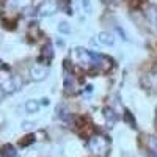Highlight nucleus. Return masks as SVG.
I'll return each mask as SVG.
<instances>
[{
	"instance_id": "nucleus-15",
	"label": "nucleus",
	"mask_w": 157,
	"mask_h": 157,
	"mask_svg": "<svg viewBox=\"0 0 157 157\" xmlns=\"http://www.w3.org/2000/svg\"><path fill=\"white\" fill-rule=\"evenodd\" d=\"M126 121H127V123H130V126H132V127H135V121H134V116L130 115L129 112L126 113Z\"/></svg>"
},
{
	"instance_id": "nucleus-12",
	"label": "nucleus",
	"mask_w": 157,
	"mask_h": 157,
	"mask_svg": "<svg viewBox=\"0 0 157 157\" xmlns=\"http://www.w3.org/2000/svg\"><path fill=\"white\" fill-rule=\"evenodd\" d=\"M38 109H39V104H38V101L30 99V101L25 102V110H27L29 113H35V112H38Z\"/></svg>"
},
{
	"instance_id": "nucleus-11",
	"label": "nucleus",
	"mask_w": 157,
	"mask_h": 157,
	"mask_svg": "<svg viewBox=\"0 0 157 157\" xmlns=\"http://www.w3.org/2000/svg\"><path fill=\"white\" fill-rule=\"evenodd\" d=\"M148 149L154 154L152 157H157V137H148Z\"/></svg>"
},
{
	"instance_id": "nucleus-5",
	"label": "nucleus",
	"mask_w": 157,
	"mask_h": 157,
	"mask_svg": "<svg viewBox=\"0 0 157 157\" xmlns=\"http://www.w3.org/2000/svg\"><path fill=\"white\" fill-rule=\"evenodd\" d=\"M58 10V2L57 0H43L41 5L38 6V14L39 16H52V14H55Z\"/></svg>"
},
{
	"instance_id": "nucleus-18",
	"label": "nucleus",
	"mask_w": 157,
	"mask_h": 157,
	"mask_svg": "<svg viewBox=\"0 0 157 157\" xmlns=\"http://www.w3.org/2000/svg\"><path fill=\"white\" fill-rule=\"evenodd\" d=\"M152 13H154V22H155V27H157V8H154Z\"/></svg>"
},
{
	"instance_id": "nucleus-14",
	"label": "nucleus",
	"mask_w": 157,
	"mask_h": 157,
	"mask_svg": "<svg viewBox=\"0 0 157 157\" xmlns=\"http://www.w3.org/2000/svg\"><path fill=\"white\" fill-rule=\"evenodd\" d=\"M58 32H60V33H69V32H71L69 24H68V22H60V24H58Z\"/></svg>"
},
{
	"instance_id": "nucleus-9",
	"label": "nucleus",
	"mask_w": 157,
	"mask_h": 157,
	"mask_svg": "<svg viewBox=\"0 0 157 157\" xmlns=\"http://www.w3.org/2000/svg\"><path fill=\"white\" fill-rule=\"evenodd\" d=\"M16 155H17L16 148L13 145H10V143H6V145H3L0 148V157H16Z\"/></svg>"
},
{
	"instance_id": "nucleus-3",
	"label": "nucleus",
	"mask_w": 157,
	"mask_h": 157,
	"mask_svg": "<svg viewBox=\"0 0 157 157\" xmlns=\"http://www.w3.org/2000/svg\"><path fill=\"white\" fill-rule=\"evenodd\" d=\"M0 90H2L5 94H10L16 90L14 78H13V74H11L8 66L0 68Z\"/></svg>"
},
{
	"instance_id": "nucleus-1",
	"label": "nucleus",
	"mask_w": 157,
	"mask_h": 157,
	"mask_svg": "<svg viewBox=\"0 0 157 157\" xmlns=\"http://www.w3.org/2000/svg\"><path fill=\"white\" fill-rule=\"evenodd\" d=\"M68 63L77 69L88 72L93 69V52H88L83 47H74L69 54Z\"/></svg>"
},
{
	"instance_id": "nucleus-19",
	"label": "nucleus",
	"mask_w": 157,
	"mask_h": 157,
	"mask_svg": "<svg viewBox=\"0 0 157 157\" xmlns=\"http://www.w3.org/2000/svg\"><path fill=\"white\" fill-rule=\"evenodd\" d=\"M3 94H5V93H3V91H2V90H0V101H2V99H3Z\"/></svg>"
},
{
	"instance_id": "nucleus-2",
	"label": "nucleus",
	"mask_w": 157,
	"mask_h": 157,
	"mask_svg": "<svg viewBox=\"0 0 157 157\" xmlns=\"http://www.w3.org/2000/svg\"><path fill=\"white\" fill-rule=\"evenodd\" d=\"M88 149L91 154H94L98 157H105L110 151V140L105 137V135H93L90 137L88 140Z\"/></svg>"
},
{
	"instance_id": "nucleus-4",
	"label": "nucleus",
	"mask_w": 157,
	"mask_h": 157,
	"mask_svg": "<svg viewBox=\"0 0 157 157\" xmlns=\"http://www.w3.org/2000/svg\"><path fill=\"white\" fill-rule=\"evenodd\" d=\"M113 68V60L107 55H99L93 52V69H98L101 72H109Z\"/></svg>"
},
{
	"instance_id": "nucleus-10",
	"label": "nucleus",
	"mask_w": 157,
	"mask_h": 157,
	"mask_svg": "<svg viewBox=\"0 0 157 157\" xmlns=\"http://www.w3.org/2000/svg\"><path fill=\"white\" fill-rule=\"evenodd\" d=\"M102 113H104V118L109 121V124H113L115 121H116V113L112 110V109H109V107H105L102 110Z\"/></svg>"
},
{
	"instance_id": "nucleus-7",
	"label": "nucleus",
	"mask_w": 157,
	"mask_h": 157,
	"mask_svg": "<svg viewBox=\"0 0 157 157\" xmlns=\"http://www.w3.org/2000/svg\"><path fill=\"white\" fill-rule=\"evenodd\" d=\"M52 58H54V47H52L50 43H47V44L41 49V54H39V61L44 63V64H50Z\"/></svg>"
},
{
	"instance_id": "nucleus-17",
	"label": "nucleus",
	"mask_w": 157,
	"mask_h": 157,
	"mask_svg": "<svg viewBox=\"0 0 157 157\" xmlns=\"http://www.w3.org/2000/svg\"><path fill=\"white\" fill-rule=\"evenodd\" d=\"M82 3H83V6H85V10H86V11H91V6H90V0H82Z\"/></svg>"
},
{
	"instance_id": "nucleus-16",
	"label": "nucleus",
	"mask_w": 157,
	"mask_h": 157,
	"mask_svg": "<svg viewBox=\"0 0 157 157\" xmlns=\"http://www.w3.org/2000/svg\"><path fill=\"white\" fill-rule=\"evenodd\" d=\"M116 30L120 32V35H121V38L124 39V41H127V36H126V33L123 32V29H121V27H116Z\"/></svg>"
},
{
	"instance_id": "nucleus-8",
	"label": "nucleus",
	"mask_w": 157,
	"mask_h": 157,
	"mask_svg": "<svg viewBox=\"0 0 157 157\" xmlns=\"http://www.w3.org/2000/svg\"><path fill=\"white\" fill-rule=\"evenodd\" d=\"M98 41L104 46H113L115 44V36L109 32H101L98 35Z\"/></svg>"
},
{
	"instance_id": "nucleus-6",
	"label": "nucleus",
	"mask_w": 157,
	"mask_h": 157,
	"mask_svg": "<svg viewBox=\"0 0 157 157\" xmlns=\"http://www.w3.org/2000/svg\"><path fill=\"white\" fill-rule=\"evenodd\" d=\"M47 68L43 66V64H33V66L30 68V77H32V80L35 82H41L44 80V78L47 77Z\"/></svg>"
},
{
	"instance_id": "nucleus-13",
	"label": "nucleus",
	"mask_w": 157,
	"mask_h": 157,
	"mask_svg": "<svg viewBox=\"0 0 157 157\" xmlns=\"http://www.w3.org/2000/svg\"><path fill=\"white\" fill-rule=\"evenodd\" d=\"M33 141H35V135L30 134L27 137H24V140H21V146H29V145H32Z\"/></svg>"
},
{
	"instance_id": "nucleus-20",
	"label": "nucleus",
	"mask_w": 157,
	"mask_h": 157,
	"mask_svg": "<svg viewBox=\"0 0 157 157\" xmlns=\"http://www.w3.org/2000/svg\"><path fill=\"white\" fill-rule=\"evenodd\" d=\"M155 127H157V115H155Z\"/></svg>"
}]
</instances>
